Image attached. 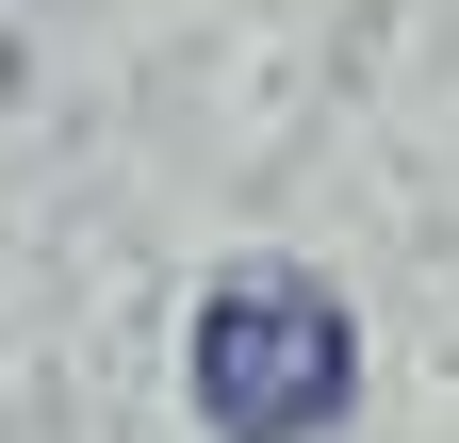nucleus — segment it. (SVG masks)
Instances as JSON below:
<instances>
[{"label": "nucleus", "mask_w": 459, "mask_h": 443, "mask_svg": "<svg viewBox=\"0 0 459 443\" xmlns=\"http://www.w3.org/2000/svg\"><path fill=\"white\" fill-rule=\"evenodd\" d=\"M344 395H361V328L328 280L247 263V280L197 296V427L213 443H328Z\"/></svg>", "instance_id": "1"}]
</instances>
